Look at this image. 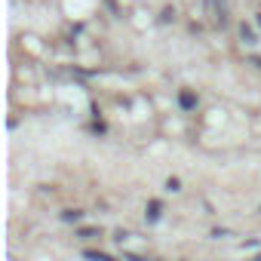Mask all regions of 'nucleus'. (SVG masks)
Here are the masks:
<instances>
[{
    "label": "nucleus",
    "instance_id": "6e6552de",
    "mask_svg": "<svg viewBox=\"0 0 261 261\" xmlns=\"http://www.w3.org/2000/svg\"><path fill=\"white\" fill-rule=\"evenodd\" d=\"M249 65H255V68H261V56H252V59H249Z\"/></svg>",
    "mask_w": 261,
    "mask_h": 261
},
{
    "label": "nucleus",
    "instance_id": "20e7f679",
    "mask_svg": "<svg viewBox=\"0 0 261 261\" xmlns=\"http://www.w3.org/2000/svg\"><path fill=\"white\" fill-rule=\"evenodd\" d=\"M240 37H243V43H258V37H255V31H252V28H249L246 22L240 25Z\"/></svg>",
    "mask_w": 261,
    "mask_h": 261
},
{
    "label": "nucleus",
    "instance_id": "1a4fd4ad",
    "mask_svg": "<svg viewBox=\"0 0 261 261\" xmlns=\"http://www.w3.org/2000/svg\"><path fill=\"white\" fill-rule=\"evenodd\" d=\"M258 28H261V16H258Z\"/></svg>",
    "mask_w": 261,
    "mask_h": 261
},
{
    "label": "nucleus",
    "instance_id": "39448f33",
    "mask_svg": "<svg viewBox=\"0 0 261 261\" xmlns=\"http://www.w3.org/2000/svg\"><path fill=\"white\" fill-rule=\"evenodd\" d=\"M80 215H83V212H77V209H68V212H62V221H80Z\"/></svg>",
    "mask_w": 261,
    "mask_h": 261
},
{
    "label": "nucleus",
    "instance_id": "7ed1b4c3",
    "mask_svg": "<svg viewBox=\"0 0 261 261\" xmlns=\"http://www.w3.org/2000/svg\"><path fill=\"white\" fill-rule=\"evenodd\" d=\"M160 212H163V206H160V200H151V203H148V212H145V218H148V221L154 224V221L160 218Z\"/></svg>",
    "mask_w": 261,
    "mask_h": 261
},
{
    "label": "nucleus",
    "instance_id": "0eeeda50",
    "mask_svg": "<svg viewBox=\"0 0 261 261\" xmlns=\"http://www.w3.org/2000/svg\"><path fill=\"white\" fill-rule=\"evenodd\" d=\"M178 188H181V181H178V178H169V181H166V191H178Z\"/></svg>",
    "mask_w": 261,
    "mask_h": 261
},
{
    "label": "nucleus",
    "instance_id": "423d86ee",
    "mask_svg": "<svg viewBox=\"0 0 261 261\" xmlns=\"http://www.w3.org/2000/svg\"><path fill=\"white\" fill-rule=\"evenodd\" d=\"M77 237L89 240V237H98V230H95V227H83V230H77Z\"/></svg>",
    "mask_w": 261,
    "mask_h": 261
},
{
    "label": "nucleus",
    "instance_id": "f03ea898",
    "mask_svg": "<svg viewBox=\"0 0 261 261\" xmlns=\"http://www.w3.org/2000/svg\"><path fill=\"white\" fill-rule=\"evenodd\" d=\"M178 105H181L185 111H194V108H197V95H194L191 89H181V92H178Z\"/></svg>",
    "mask_w": 261,
    "mask_h": 261
},
{
    "label": "nucleus",
    "instance_id": "f257e3e1",
    "mask_svg": "<svg viewBox=\"0 0 261 261\" xmlns=\"http://www.w3.org/2000/svg\"><path fill=\"white\" fill-rule=\"evenodd\" d=\"M206 7H209V16H212V25L224 28L227 25V7H224V0H206Z\"/></svg>",
    "mask_w": 261,
    "mask_h": 261
}]
</instances>
